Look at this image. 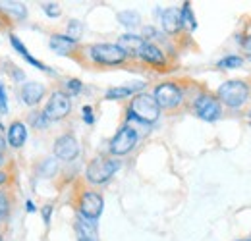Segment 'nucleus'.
I'll return each mask as SVG.
<instances>
[{
    "mask_svg": "<svg viewBox=\"0 0 251 241\" xmlns=\"http://www.w3.org/2000/svg\"><path fill=\"white\" fill-rule=\"evenodd\" d=\"M50 212H52V207H50V205L43 209V218H45V222H47V224L50 222Z\"/></svg>",
    "mask_w": 251,
    "mask_h": 241,
    "instance_id": "7c9ffc66",
    "label": "nucleus"
},
{
    "mask_svg": "<svg viewBox=\"0 0 251 241\" xmlns=\"http://www.w3.org/2000/svg\"><path fill=\"white\" fill-rule=\"evenodd\" d=\"M89 56L93 62L102 64V66H114V64H122L127 58L124 50L118 45L112 43H100V45H93L89 48Z\"/></svg>",
    "mask_w": 251,
    "mask_h": 241,
    "instance_id": "7ed1b4c3",
    "label": "nucleus"
},
{
    "mask_svg": "<svg viewBox=\"0 0 251 241\" xmlns=\"http://www.w3.org/2000/svg\"><path fill=\"white\" fill-rule=\"evenodd\" d=\"M244 48H246V52H248V56L251 58V35L246 39V43H244Z\"/></svg>",
    "mask_w": 251,
    "mask_h": 241,
    "instance_id": "2f4dec72",
    "label": "nucleus"
},
{
    "mask_svg": "<svg viewBox=\"0 0 251 241\" xmlns=\"http://www.w3.org/2000/svg\"><path fill=\"white\" fill-rule=\"evenodd\" d=\"M180 12H182V25H188L189 29H195V27H197V22H195V16L191 14L189 2L184 4V8H182Z\"/></svg>",
    "mask_w": 251,
    "mask_h": 241,
    "instance_id": "412c9836",
    "label": "nucleus"
},
{
    "mask_svg": "<svg viewBox=\"0 0 251 241\" xmlns=\"http://www.w3.org/2000/svg\"><path fill=\"white\" fill-rule=\"evenodd\" d=\"M193 110L195 114L205 121H215L220 118V102L219 98L211 96V95H199L193 102Z\"/></svg>",
    "mask_w": 251,
    "mask_h": 241,
    "instance_id": "423d86ee",
    "label": "nucleus"
},
{
    "mask_svg": "<svg viewBox=\"0 0 251 241\" xmlns=\"http://www.w3.org/2000/svg\"><path fill=\"white\" fill-rule=\"evenodd\" d=\"M102 207H104V201H102V197H100L99 193H95V191H87V193H83V195H81V201H79V212H81V216H83V218H87V220L95 222V220L100 216Z\"/></svg>",
    "mask_w": 251,
    "mask_h": 241,
    "instance_id": "1a4fd4ad",
    "label": "nucleus"
},
{
    "mask_svg": "<svg viewBox=\"0 0 251 241\" xmlns=\"http://www.w3.org/2000/svg\"><path fill=\"white\" fill-rule=\"evenodd\" d=\"M29 121H31L33 127H37V129H45L49 125V120H47V116L43 112H33Z\"/></svg>",
    "mask_w": 251,
    "mask_h": 241,
    "instance_id": "5701e85b",
    "label": "nucleus"
},
{
    "mask_svg": "<svg viewBox=\"0 0 251 241\" xmlns=\"http://www.w3.org/2000/svg\"><path fill=\"white\" fill-rule=\"evenodd\" d=\"M66 87H68V91H70L72 95H77V93L81 91V81H79V79H68V81H66Z\"/></svg>",
    "mask_w": 251,
    "mask_h": 241,
    "instance_id": "cd10ccee",
    "label": "nucleus"
},
{
    "mask_svg": "<svg viewBox=\"0 0 251 241\" xmlns=\"http://www.w3.org/2000/svg\"><path fill=\"white\" fill-rule=\"evenodd\" d=\"M70 110H72V100H70V96L62 93V91H56V93H52V96L49 98V102H47V106H45V110H43V114L47 116V120H62L66 118L68 114H70Z\"/></svg>",
    "mask_w": 251,
    "mask_h": 241,
    "instance_id": "39448f33",
    "label": "nucleus"
},
{
    "mask_svg": "<svg viewBox=\"0 0 251 241\" xmlns=\"http://www.w3.org/2000/svg\"><path fill=\"white\" fill-rule=\"evenodd\" d=\"M8 112V100H6V91L0 83V114H6Z\"/></svg>",
    "mask_w": 251,
    "mask_h": 241,
    "instance_id": "c85d7f7f",
    "label": "nucleus"
},
{
    "mask_svg": "<svg viewBox=\"0 0 251 241\" xmlns=\"http://www.w3.org/2000/svg\"><path fill=\"white\" fill-rule=\"evenodd\" d=\"M27 139V127L24 121H12L10 127H8V145L14 147V149H20L24 147Z\"/></svg>",
    "mask_w": 251,
    "mask_h": 241,
    "instance_id": "4468645a",
    "label": "nucleus"
},
{
    "mask_svg": "<svg viewBox=\"0 0 251 241\" xmlns=\"http://www.w3.org/2000/svg\"><path fill=\"white\" fill-rule=\"evenodd\" d=\"M45 96V85L37 83V81H27L22 87V102L27 106H35L39 104V100Z\"/></svg>",
    "mask_w": 251,
    "mask_h": 241,
    "instance_id": "f8f14e48",
    "label": "nucleus"
},
{
    "mask_svg": "<svg viewBox=\"0 0 251 241\" xmlns=\"http://www.w3.org/2000/svg\"><path fill=\"white\" fill-rule=\"evenodd\" d=\"M153 98L157 100L158 108H176L182 102V91L174 83H162L155 89Z\"/></svg>",
    "mask_w": 251,
    "mask_h": 241,
    "instance_id": "6e6552de",
    "label": "nucleus"
},
{
    "mask_svg": "<svg viewBox=\"0 0 251 241\" xmlns=\"http://www.w3.org/2000/svg\"><path fill=\"white\" fill-rule=\"evenodd\" d=\"M141 87H143V83H139L135 87H114V89L106 91V98H124V96L133 95V91L141 89Z\"/></svg>",
    "mask_w": 251,
    "mask_h": 241,
    "instance_id": "a211bd4d",
    "label": "nucleus"
},
{
    "mask_svg": "<svg viewBox=\"0 0 251 241\" xmlns=\"http://www.w3.org/2000/svg\"><path fill=\"white\" fill-rule=\"evenodd\" d=\"M83 120L87 121V123H93V121H95L93 108H91V106H83Z\"/></svg>",
    "mask_w": 251,
    "mask_h": 241,
    "instance_id": "c756f323",
    "label": "nucleus"
},
{
    "mask_svg": "<svg viewBox=\"0 0 251 241\" xmlns=\"http://www.w3.org/2000/svg\"><path fill=\"white\" fill-rule=\"evenodd\" d=\"M118 168H120L118 160L99 156V158L91 160V164L87 166V180L91 183H104L116 174Z\"/></svg>",
    "mask_w": 251,
    "mask_h": 241,
    "instance_id": "20e7f679",
    "label": "nucleus"
},
{
    "mask_svg": "<svg viewBox=\"0 0 251 241\" xmlns=\"http://www.w3.org/2000/svg\"><path fill=\"white\" fill-rule=\"evenodd\" d=\"M162 29L166 31L168 35H176L178 31L182 29V12L178 8H166L162 12Z\"/></svg>",
    "mask_w": 251,
    "mask_h": 241,
    "instance_id": "9b49d317",
    "label": "nucleus"
},
{
    "mask_svg": "<svg viewBox=\"0 0 251 241\" xmlns=\"http://www.w3.org/2000/svg\"><path fill=\"white\" fill-rule=\"evenodd\" d=\"M0 241H2V238H0Z\"/></svg>",
    "mask_w": 251,
    "mask_h": 241,
    "instance_id": "58836bf2",
    "label": "nucleus"
},
{
    "mask_svg": "<svg viewBox=\"0 0 251 241\" xmlns=\"http://www.w3.org/2000/svg\"><path fill=\"white\" fill-rule=\"evenodd\" d=\"M56 168H58V164H56V158H47V160L41 164V168H39V174H41L43 178H50V176H54Z\"/></svg>",
    "mask_w": 251,
    "mask_h": 241,
    "instance_id": "aec40b11",
    "label": "nucleus"
},
{
    "mask_svg": "<svg viewBox=\"0 0 251 241\" xmlns=\"http://www.w3.org/2000/svg\"><path fill=\"white\" fill-rule=\"evenodd\" d=\"M250 96V87L240 79H230L219 87V98L230 108H240Z\"/></svg>",
    "mask_w": 251,
    "mask_h": 241,
    "instance_id": "f03ea898",
    "label": "nucleus"
},
{
    "mask_svg": "<svg viewBox=\"0 0 251 241\" xmlns=\"http://www.w3.org/2000/svg\"><path fill=\"white\" fill-rule=\"evenodd\" d=\"M6 10L8 12H12V14H16V18H25V6L24 4H20V2H6Z\"/></svg>",
    "mask_w": 251,
    "mask_h": 241,
    "instance_id": "b1692460",
    "label": "nucleus"
},
{
    "mask_svg": "<svg viewBox=\"0 0 251 241\" xmlns=\"http://www.w3.org/2000/svg\"><path fill=\"white\" fill-rule=\"evenodd\" d=\"M118 20H120V24L126 25V27H135V25H139V14L133 12V10H124V12H120V14H118Z\"/></svg>",
    "mask_w": 251,
    "mask_h": 241,
    "instance_id": "6ab92c4d",
    "label": "nucleus"
},
{
    "mask_svg": "<svg viewBox=\"0 0 251 241\" xmlns=\"http://www.w3.org/2000/svg\"><path fill=\"white\" fill-rule=\"evenodd\" d=\"M4 147H6V141H4V137L0 135V152L4 151Z\"/></svg>",
    "mask_w": 251,
    "mask_h": 241,
    "instance_id": "72a5a7b5",
    "label": "nucleus"
},
{
    "mask_svg": "<svg viewBox=\"0 0 251 241\" xmlns=\"http://www.w3.org/2000/svg\"><path fill=\"white\" fill-rule=\"evenodd\" d=\"M79 241H95V240H79Z\"/></svg>",
    "mask_w": 251,
    "mask_h": 241,
    "instance_id": "e433bc0d",
    "label": "nucleus"
},
{
    "mask_svg": "<svg viewBox=\"0 0 251 241\" xmlns=\"http://www.w3.org/2000/svg\"><path fill=\"white\" fill-rule=\"evenodd\" d=\"M147 41L143 39V37H139V35H131V33H126L122 35L120 39H118V47L124 50L126 54H133V56H139V52H141V48H143V45H145Z\"/></svg>",
    "mask_w": 251,
    "mask_h": 241,
    "instance_id": "ddd939ff",
    "label": "nucleus"
},
{
    "mask_svg": "<svg viewBox=\"0 0 251 241\" xmlns=\"http://www.w3.org/2000/svg\"><path fill=\"white\" fill-rule=\"evenodd\" d=\"M2 162H4V156H2V152H0V164H2Z\"/></svg>",
    "mask_w": 251,
    "mask_h": 241,
    "instance_id": "c9c22d12",
    "label": "nucleus"
},
{
    "mask_svg": "<svg viewBox=\"0 0 251 241\" xmlns=\"http://www.w3.org/2000/svg\"><path fill=\"white\" fill-rule=\"evenodd\" d=\"M139 56L145 62L153 64V66H164V54H162V50L158 47H155L153 43H145L143 48H141V52H139Z\"/></svg>",
    "mask_w": 251,
    "mask_h": 241,
    "instance_id": "2eb2a0df",
    "label": "nucleus"
},
{
    "mask_svg": "<svg viewBox=\"0 0 251 241\" xmlns=\"http://www.w3.org/2000/svg\"><path fill=\"white\" fill-rule=\"evenodd\" d=\"M75 47V41H72L68 35H52L50 37V48L58 54H70Z\"/></svg>",
    "mask_w": 251,
    "mask_h": 241,
    "instance_id": "dca6fc26",
    "label": "nucleus"
},
{
    "mask_svg": "<svg viewBox=\"0 0 251 241\" xmlns=\"http://www.w3.org/2000/svg\"><path fill=\"white\" fill-rule=\"evenodd\" d=\"M8 211H10V201H8L6 193L0 191V220H4L8 216Z\"/></svg>",
    "mask_w": 251,
    "mask_h": 241,
    "instance_id": "bb28decb",
    "label": "nucleus"
},
{
    "mask_svg": "<svg viewBox=\"0 0 251 241\" xmlns=\"http://www.w3.org/2000/svg\"><path fill=\"white\" fill-rule=\"evenodd\" d=\"M79 154V145H77V139L70 133L60 135L56 141H54V156L60 158V160H74L75 156Z\"/></svg>",
    "mask_w": 251,
    "mask_h": 241,
    "instance_id": "9d476101",
    "label": "nucleus"
},
{
    "mask_svg": "<svg viewBox=\"0 0 251 241\" xmlns=\"http://www.w3.org/2000/svg\"><path fill=\"white\" fill-rule=\"evenodd\" d=\"M240 241H251V240H240Z\"/></svg>",
    "mask_w": 251,
    "mask_h": 241,
    "instance_id": "4c0bfd02",
    "label": "nucleus"
},
{
    "mask_svg": "<svg viewBox=\"0 0 251 241\" xmlns=\"http://www.w3.org/2000/svg\"><path fill=\"white\" fill-rule=\"evenodd\" d=\"M75 232H77L79 240H95V236H97L95 222L83 218V216H79V218L75 220Z\"/></svg>",
    "mask_w": 251,
    "mask_h": 241,
    "instance_id": "f3484780",
    "label": "nucleus"
},
{
    "mask_svg": "<svg viewBox=\"0 0 251 241\" xmlns=\"http://www.w3.org/2000/svg\"><path fill=\"white\" fill-rule=\"evenodd\" d=\"M27 211H29V212H35V207H33L31 201H27Z\"/></svg>",
    "mask_w": 251,
    "mask_h": 241,
    "instance_id": "f704fd0d",
    "label": "nucleus"
},
{
    "mask_svg": "<svg viewBox=\"0 0 251 241\" xmlns=\"http://www.w3.org/2000/svg\"><path fill=\"white\" fill-rule=\"evenodd\" d=\"M6 180H8V174L0 170V185H2V183H4V181H6Z\"/></svg>",
    "mask_w": 251,
    "mask_h": 241,
    "instance_id": "473e14b6",
    "label": "nucleus"
},
{
    "mask_svg": "<svg viewBox=\"0 0 251 241\" xmlns=\"http://www.w3.org/2000/svg\"><path fill=\"white\" fill-rule=\"evenodd\" d=\"M43 10L47 12L49 18H58V16L62 14V10H60V6H58L56 2H45V4H43Z\"/></svg>",
    "mask_w": 251,
    "mask_h": 241,
    "instance_id": "393cba45",
    "label": "nucleus"
},
{
    "mask_svg": "<svg viewBox=\"0 0 251 241\" xmlns=\"http://www.w3.org/2000/svg\"><path fill=\"white\" fill-rule=\"evenodd\" d=\"M81 29H83L81 22L72 20V22L68 24V37H70L72 41H77V39H79V35H81Z\"/></svg>",
    "mask_w": 251,
    "mask_h": 241,
    "instance_id": "4be33fe9",
    "label": "nucleus"
},
{
    "mask_svg": "<svg viewBox=\"0 0 251 241\" xmlns=\"http://www.w3.org/2000/svg\"><path fill=\"white\" fill-rule=\"evenodd\" d=\"M129 116L145 121V123L157 121L160 116V108H158L157 100L153 98V95H147V93L135 95L131 98V104H129Z\"/></svg>",
    "mask_w": 251,
    "mask_h": 241,
    "instance_id": "f257e3e1",
    "label": "nucleus"
},
{
    "mask_svg": "<svg viewBox=\"0 0 251 241\" xmlns=\"http://www.w3.org/2000/svg\"><path fill=\"white\" fill-rule=\"evenodd\" d=\"M242 64H244V60L240 56H228V58H222L219 62L220 68H240Z\"/></svg>",
    "mask_w": 251,
    "mask_h": 241,
    "instance_id": "a878e982",
    "label": "nucleus"
},
{
    "mask_svg": "<svg viewBox=\"0 0 251 241\" xmlns=\"http://www.w3.org/2000/svg\"><path fill=\"white\" fill-rule=\"evenodd\" d=\"M137 143V131L129 125H124L110 141V152L116 154V156H122V154H127L135 147Z\"/></svg>",
    "mask_w": 251,
    "mask_h": 241,
    "instance_id": "0eeeda50",
    "label": "nucleus"
}]
</instances>
